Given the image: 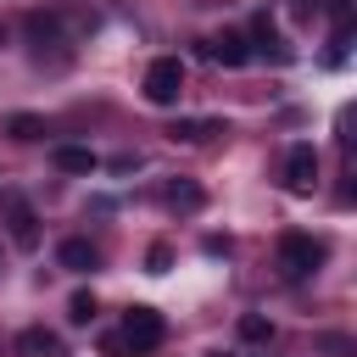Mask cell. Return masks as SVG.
<instances>
[{
	"instance_id": "obj_16",
	"label": "cell",
	"mask_w": 357,
	"mask_h": 357,
	"mask_svg": "<svg viewBox=\"0 0 357 357\" xmlns=\"http://www.w3.org/2000/svg\"><path fill=\"white\" fill-rule=\"evenodd\" d=\"M167 262H173V251H167V245H151V257H145V268H151V273H167Z\"/></svg>"
},
{
	"instance_id": "obj_4",
	"label": "cell",
	"mask_w": 357,
	"mask_h": 357,
	"mask_svg": "<svg viewBox=\"0 0 357 357\" xmlns=\"http://www.w3.org/2000/svg\"><path fill=\"white\" fill-rule=\"evenodd\" d=\"M318 262H324V240H312V234H301V229L279 234V268H284L290 279H307Z\"/></svg>"
},
{
	"instance_id": "obj_3",
	"label": "cell",
	"mask_w": 357,
	"mask_h": 357,
	"mask_svg": "<svg viewBox=\"0 0 357 357\" xmlns=\"http://www.w3.org/2000/svg\"><path fill=\"white\" fill-rule=\"evenodd\" d=\"M178 95H184V61L178 56H156L145 67V100L151 106H173Z\"/></svg>"
},
{
	"instance_id": "obj_11",
	"label": "cell",
	"mask_w": 357,
	"mask_h": 357,
	"mask_svg": "<svg viewBox=\"0 0 357 357\" xmlns=\"http://www.w3.org/2000/svg\"><path fill=\"white\" fill-rule=\"evenodd\" d=\"M251 39H257V50H262V56H273V61H290V50H284V39H279V28H273L268 17H257V22H251Z\"/></svg>"
},
{
	"instance_id": "obj_1",
	"label": "cell",
	"mask_w": 357,
	"mask_h": 357,
	"mask_svg": "<svg viewBox=\"0 0 357 357\" xmlns=\"http://www.w3.org/2000/svg\"><path fill=\"white\" fill-rule=\"evenodd\" d=\"M0 223H6V234H11L17 251L39 245V218H33V206H28L22 190H0Z\"/></svg>"
},
{
	"instance_id": "obj_9",
	"label": "cell",
	"mask_w": 357,
	"mask_h": 357,
	"mask_svg": "<svg viewBox=\"0 0 357 357\" xmlns=\"http://www.w3.org/2000/svg\"><path fill=\"white\" fill-rule=\"evenodd\" d=\"M61 268H73V273H95V268H100V251H95L89 240H61Z\"/></svg>"
},
{
	"instance_id": "obj_10",
	"label": "cell",
	"mask_w": 357,
	"mask_h": 357,
	"mask_svg": "<svg viewBox=\"0 0 357 357\" xmlns=\"http://www.w3.org/2000/svg\"><path fill=\"white\" fill-rule=\"evenodd\" d=\"M17 351H22V357H61V340H56L50 329H22V335H17Z\"/></svg>"
},
{
	"instance_id": "obj_18",
	"label": "cell",
	"mask_w": 357,
	"mask_h": 357,
	"mask_svg": "<svg viewBox=\"0 0 357 357\" xmlns=\"http://www.w3.org/2000/svg\"><path fill=\"white\" fill-rule=\"evenodd\" d=\"M212 357H229V351H212Z\"/></svg>"
},
{
	"instance_id": "obj_13",
	"label": "cell",
	"mask_w": 357,
	"mask_h": 357,
	"mask_svg": "<svg viewBox=\"0 0 357 357\" xmlns=\"http://www.w3.org/2000/svg\"><path fill=\"white\" fill-rule=\"evenodd\" d=\"M6 134L28 145V139H45V123H39V117H28V112H17V117H6Z\"/></svg>"
},
{
	"instance_id": "obj_14",
	"label": "cell",
	"mask_w": 357,
	"mask_h": 357,
	"mask_svg": "<svg viewBox=\"0 0 357 357\" xmlns=\"http://www.w3.org/2000/svg\"><path fill=\"white\" fill-rule=\"evenodd\" d=\"M89 318H95V296H89V290H78V296L67 301V324H89Z\"/></svg>"
},
{
	"instance_id": "obj_7",
	"label": "cell",
	"mask_w": 357,
	"mask_h": 357,
	"mask_svg": "<svg viewBox=\"0 0 357 357\" xmlns=\"http://www.w3.org/2000/svg\"><path fill=\"white\" fill-rule=\"evenodd\" d=\"M167 134H173L178 145H201V139H212V134H229V128H223L218 117H178Z\"/></svg>"
},
{
	"instance_id": "obj_15",
	"label": "cell",
	"mask_w": 357,
	"mask_h": 357,
	"mask_svg": "<svg viewBox=\"0 0 357 357\" xmlns=\"http://www.w3.org/2000/svg\"><path fill=\"white\" fill-rule=\"evenodd\" d=\"M240 335H245V340H273V324H268L262 312H245V318H240Z\"/></svg>"
},
{
	"instance_id": "obj_2",
	"label": "cell",
	"mask_w": 357,
	"mask_h": 357,
	"mask_svg": "<svg viewBox=\"0 0 357 357\" xmlns=\"http://www.w3.org/2000/svg\"><path fill=\"white\" fill-rule=\"evenodd\" d=\"M123 346H128V357H139V351H156L162 346V335H167V324H162V312L156 307H128L123 312Z\"/></svg>"
},
{
	"instance_id": "obj_5",
	"label": "cell",
	"mask_w": 357,
	"mask_h": 357,
	"mask_svg": "<svg viewBox=\"0 0 357 357\" xmlns=\"http://www.w3.org/2000/svg\"><path fill=\"white\" fill-rule=\"evenodd\" d=\"M284 190L290 195H312L318 190V151L312 145H290V156H284Z\"/></svg>"
},
{
	"instance_id": "obj_6",
	"label": "cell",
	"mask_w": 357,
	"mask_h": 357,
	"mask_svg": "<svg viewBox=\"0 0 357 357\" xmlns=\"http://www.w3.org/2000/svg\"><path fill=\"white\" fill-rule=\"evenodd\" d=\"M206 56H212V61H223V67H245V61H251V45H245V33L223 28V33L206 45Z\"/></svg>"
},
{
	"instance_id": "obj_17",
	"label": "cell",
	"mask_w": 357,
	"mask_h": 357,
	"mask_svg": "<svg viewBox=\"0 0 357 357\" xmlns=\"http://www.w3.org/2000/svg\"><path fill=\"white\" fill-rule=\"evenodd\" d=\"M100 351H106V357H128V346H123V335H100Z\"/></svg>"
},
{
	"instance_id": "obj_12",
	"label": "cell",
	"mask_w": 357,
	"mask_h": 357,
	"mask_svg": "<svg viewBox=\"0 0 357 357\" xmlns=\"http://www.w3.org/2000/svg\"><path fill=\"white\" fill-rule=\"evenodd\" d=\"M56 167H61V173H95V151H84V145H56Z\"/></svg>"
},
{
	"instance_id": "obj_8",
	"label": "cell",
	"mask_w": 357,
	"mask_h": 357,
	"mask_svg": "<svg viewBox=\"0 0 357 357\" xmlns=\"http://www.w3.org/2000/svg\"><path fill=\"white\" fill-rule=\"evenodd\" d=\"M162 201H167V212H201V184H190V178H173L167 190H162Z\"/></svg>"
}]
</instances>
